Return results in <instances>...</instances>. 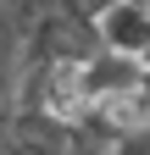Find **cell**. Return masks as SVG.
<instances>
[{
	"instance_id": "obj_1",
	"label": "cell",
	"mask_w": 150,
	"mask_h": 155,
	"mask_svg": "<svg viewBox=\"0 0 150 155\" xmlns=\"http://www.w3.org/2000/svg\"><path fill=\"white\" fill-rule=\"evenodd\" d=\"M100 39H106V50L145 55L150 50V6L145 0H117L111 11H100Z\"/></svg>"
},
{
	"instance_id": "obj_3",
	"label": "cell",
	"mask_w": 150,
	"mask_h": 155,
	"mask_svg": "<svg viewBox=\"0 0 150 155\" xmlns=\"http://www.w3.org/2000/svg\"><path fill=\"white\" fill-rule=\"evenodd\" d=\"M11 105H17V100H11V94H6V83H0V116H6Z\"/></svg>"
},
{
	"instance_id": "obj_2",
	"label": "cell",
	"mask_w": 150,
	"mask_h": 155,
	"mask_svg": "<svg viewBox=\"0 0 150 155\" xmlns=\"http://www.w3.org/2000/svg\"><path fill=\"white\" fill-rule=\"evenodd\" d=\"M0 33H11V0H0Z\"/></svg>"
}]
</instances>
